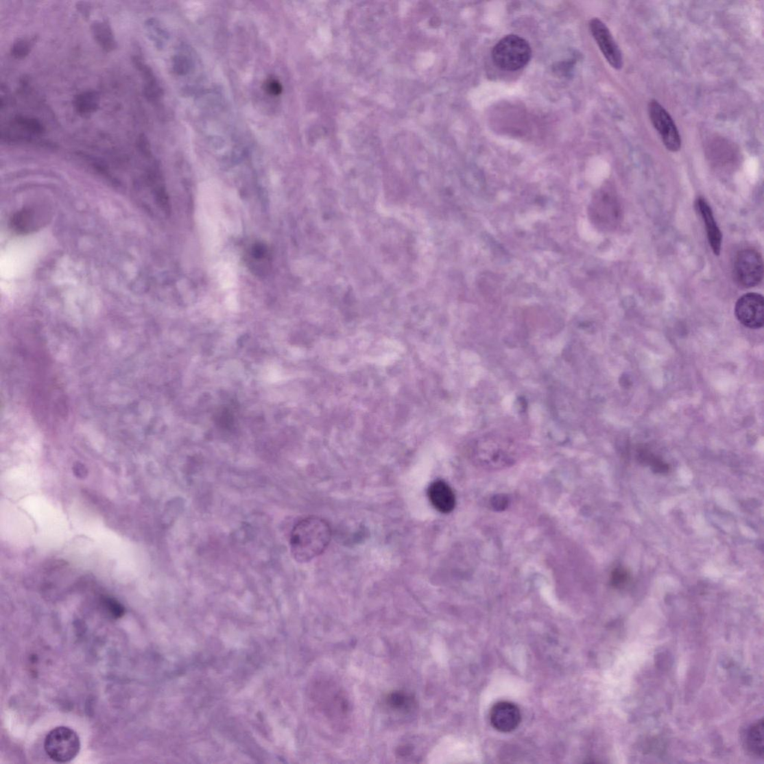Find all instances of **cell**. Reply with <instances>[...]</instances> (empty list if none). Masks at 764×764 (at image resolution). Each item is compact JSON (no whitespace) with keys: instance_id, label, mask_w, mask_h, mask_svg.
<instances>
[{"instance_id":"22","label":"cell","mask_w":764,"mask_h":764,"mask_svg":"<svg viewBox=\"0 0 764 764\" xmlns=\"http://www.w3.org/2000/svg\"><path fill=\"white\" fill-rule=\"evenodd\" d=\"M630 580V573L622 567L616 568L611 574V584L615 588L623 587Z\"/></svg>"},{"instance_id":"2","label":"cell","mask_w":764,"mask_h":764,"mask_svg":"<svg viewBox=\"0 0 764 764\" xmlns=\"http://www.w3.org/2000/svg\"><path fill=\"white\" fill-rule=\"evenodd\" d=\"M470 455L475 464L488 470H499L514 464L519 456V446L508 436L490 434L475 440Z\"/></svg>"},{"instance_id":"21","label":"cell","mask_w":764,"mask_h":764,"mask_svg":"<svg viewBox=\"0 0 764 764\" xmlns=\"http://www.w3.org/2000/svg\"><path fill=\"white\" fill-rule=\"evenodd\" d=\"M31 49V41L27 39H19L13 44L11 54L16 59H23L29 56Z\"/></svg>"},{"instance_id":"5","label":"cell","mask_w":764,"mask_h":764,"mask_svg":"<svg viewBox=\"0 0 764 764\" xmlns=\"http://www.w3.org/2000/svg\"><path fill=\"white\" fill-rule=\"evenodd\" d=\"M81 748L80 737L69 727L59 726L51 731L45 741L48 756L58 763H67L77 756Z\"/></svg>"},{"instance_id":"18","label":"cell","mask_w":764,"mask_h":764,"mask_svg":"<svg viewBox=\"0 0 764 764\" xmlns=\"http://www.w3.org/2000/svg\"><path fill=\"white\" fill-rule=\"evenodd\" d=\"M746 745L750 752L758 757L763 758L764 753L763 746V719L753 724L748 730L746 735Z\"/></svg>"},{"instance_id":"10","label":"cell","mask_w":764,"mask_h":764,"mask_svg":"<svg viewBox=\"0 0 764 764\" xmlns=\"http://www.w3.org/2000/svg\"><path fill=\"white\" fill-rule=\"evenodd\" d=\"M521 718V710L511 702L501 701L496 703L490 713L492 726L503 733L514 731L519 726Z\"/></svg>"},{"instance_id":"15","label":"cell","mask_w":764,"mask_h":764,"mask_svg":"<svg viewBox=\"0 0 764 764\" xmlns=\"http://www.w3.org/2000/svg\"><path fill=\"white\" fill-rule=\"evenodd\" d=\"M40 218L35 209H23L13 217L11 225L14 230L27 233L35 230Z\"/></svg>"},{"instance_id":"16","label":"cell","mask_w":764,"mask_h":764,"mask_svg":"<svg viewBox=\"0 0 764 764\" xmlns=\"http://www.w3.org/2000/svg\"><path fill=\"white\" fill-rule=\"evenodd\" d=\"M132 61L134 66L141 73L144 81H145L144 95L150 100L157 99L160 95V88L154 72L145 62L141 60V58L135 56Z\"/></svg>"},{"instance_id":"14","label":"cell","mask_w":764,"mask_h":764,"mask_svg":"<svg viewBox=\"0 0 764 764\" xmlns=\"http://www.w3.org/2000/svg\"><path fill=\"white\" fill-rule=\"evenodd\" d=\"M93 38L106 52H112L117 47V40L111 25L107 21H97L92 23Z\"/></svg>"},{"instance_id":"12","label":"cell","mask_w":764,"mask_h":764,"mask_svg":"<svg viewBox=\"0 0 764 764\" xmlns=\"http://www.w3.org/2000/svg\"><path fill=\"white\" fill-rule=\"evenodd\" d=\"M697 208L706 227L710 247L716 256H719L723 235H721L720 229L717 226L712 209L709 204L703 198H700L697 200Z\"/></svg>"},{"instance_id":"23","label":"cell","mask_w":764,"mask_h":764,"mask_svg":"<svg viewBox=\"0 0 764 764\" xmlns=\"http://www.w3.org/2000/svg\"><path fill=\"white\" fill-rule=\"evenodd\" d=\"M104 604L106 609L109 611L110 614L113 617H121L125 613V609L122 605L119 604L117 601L114 599H106Z\"/></svg>"},{"instance_id":"11","label":"cell","mask_w":764,"mask_h":764,"mask_svg":"<svg viewBox=\"0 0 764 764\" xmlns=\"http://www.w3.org/2000/svg\"><path fill=\"white\" fill-rule=\"evenodd\" d=\"M430 503L442 514L451 513L456 505V498L451 487L443 480L433 481L428 489Z\"/></svg>"},{"instance_id":"7","label":"cell","mask_w":764,"mask_h":764,"mask_svg":"<svg viewBox=\"0 0 764 764\" xmlns=\"http://www.w3.org/2000/svg\"><path fill=\"white\" fill-rule=\"evenodd\" d=\"M651 121L660 136L666 148L671 152L681 149L682 140L673 118L658 101L652 100L649 104Z\"/></svg>"},{"instance_id":"24","label":"cell","mask_w":764,"mask_h":764,"mask_svg":"<svg viewBox=\"0 0 764 764\" xmlns=\"http://www.w3.org/2000/svg\"><path fill=\"white\" fill-rule=\"evenodd\" d=\"M491 505L497 511H504L508 505V499L505 495H497L492 499Z\"/></svg>"},{"instance_id":"8","label":"cell","mask_w":764,"mask_h":764,"mask_svg":"<svg viewBox=\"0 0 764 764\" xmlns=\"http://www.w3.org/2000/svg\"><path fill=\"white\" fill-rule=\"evenodd\" d=\"M735 315L745 327L760 329L764 322V300L761 294L749 293L737 300Z\"/></svg>"},{"instance_id":"3","label":"cell","mask_w":764,"mask_h":764,"mask_svg":"<svg viewBox=\"0 0 764 764\" xmlns=\"http://www.w3.org/2000/svg\"><path fill=\"white\" fill-rule=\"evenodd\" d=\"M590 217L601 230H614L623 219L621 201L610 186H604L594 195L590 206Z\"/></svg>"},{"instance_id":"25","label":"cell","mask_w":764,"mask_h":764,"mask_svg":"<svg viewBox=\"0 0 764 764\" xmlns=\"http://www.w3.org/2000/svg\"><path fill=\"white\" fill-rule=\"evenodd\" d=\"M266 89L270 93L275 96L279 95L283 91V87L276 80H270L266 84Z\"/></svg>"},{"instance_id":"19","label":"cell","mask_w":764,"mask_h":764,"mask_svg":"<svg viewBox=\"0 0 764 764\" xmlns=\"http://www.w3.org/2000/svg\"><path fill=\"white\" fill-rule=\"evenodd\" d=\"M385 704L390 709L397 713L411 712L416 706L414 699L411 695L402 691H395L389 693L385 699Z\"/></svg>"},{"instance_id":"13","label":"cell","mask_w":764,"mask_h":764,"mask_svg":"<svg viewBox=\"0 0 764 764\" xmlns=\"http://www.w3.org/2000/svg\"><path fill=\"white\" fill-rule=\"evenodd\" d=\"M246 261L253 272L265 274L270 266V253L265 244L254 243L246 252Z\"/></svg>"},{"instance_id":"17","label":"cell","mask_w":764,"mask_h":764,"mask_svg":"<svg viewBox=\"0 0 764 764\" xmlns=\"http://www.w3.org/2000/svg\"><path fill=\"white\" fill-rule=\"evenodd\" d=\"M73 104L76 112L82 117H87L97 111L100 97L96 91L82 92L75 97Z\"/></svg>"},{"instance_id":"26","label":"cell","mask_w":764,"mask_h":764,"mask_svg":"<svg viewBox=\"0 0 764 764\" xmlns=\"http://www.w3.org/2000/svg\"><path fill=\"white\" fill-rule=\"evenodd\" d=\"M73 470V473H74L75 477H78L80 479L86 478L88 475V470L86 468V466L83 465L82 464H81L80 462L75 463L74 464Z\"/></svg>"},{"instance_id":"1","label":"cell","mask_w":764,"mask_h":764,"mask_svg":"<svg viewBox=\"0 0 764 764\" xmlns=\"http://www.w3.org/2000/svg\"><path fill=\"white\" fill-rule=\"evenodd\" d=\"M332 539V529L319 516H308L297 523L291 531V553L295 561L304 564L324 553Z\"/></svg>"},{"instance_id":"6","label":"cell","mask_w":764,"mask_h":764,"mask_svg":"<svg viewBox=\"0 0 764 764\" xmlns=\"http://www.w3.org/2000/svg\"><path fill=\"white\" fill-rule=\"evenodd\" d=\"M734 276L737 283L743 287L759 285L763 278V263L760 253L752 249L739 252L735 261Z\"/></svg>"},{"instance_id":"9","label":"cell","mask_w":764,"mask_h":764,"mask_svg":"<svg viewBox=\"0 0 764 764\" xmlns=\"http://www.w3.org/2000/svg\"><path fill=\"white\" fill-rule=\"evenodd\" d=\"M590 29L607 62L614 69L621 70L623 66V54L606 25L598 19H593Z\"/></svg>"},{"instance_id":"20","label":"cell","mask_w":764,"mask_h":764,"mask_svg":"<svg viewBox=\"0 0 764 764\" xmlns=\"http://www.w3.org/2000/svg\"><path fill=\"white\" fill-rule=\"evenodd\" d=\"M14 124L23 131L34 135H40L45 131L44 125L36 118L16 116L14 119Z\"/></svg>"},{"instance_id":"4","label":"cell","mask_w":764,"mask_h":764,"mask_svg":"<svg viewBox=\"0 0 764 764\" xmlns=\"http://www.w3.org/2000/svg\"><path fill=\"white\" fill-rule=\"evenodd\" d=\"M532 58V49L527 40L509 35L501 39L492 51L494 64L505 71H516L527 65Z\"/></svg>"}]
</instances>
